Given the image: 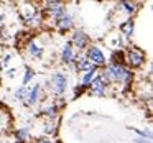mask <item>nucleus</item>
<instances>
[{
  "label": "nucleus",
  "mask_w": 153,
  "mask_h": 143,
  "mask_svg": "<svg viewBox=\"0 0 153 143\" xmlns=\"http://www.w3.org/2000/svg\"><path fill=\"white\" fill-rule=\"evenodd\" d=\"M84 56H86L87 61H89L92 66H96L97 69H99V67H104V66L107 64V56H105V53H104V51L100 50L99 46H96V44H92V46H87Z\"/></svg>",
  "instance_id": "obj_5"
},
{
  "label": "nucleus",
  "mask_w": 153,
  "mask_h": 143,
  "mask_svg": "<svg viewBox=\"0 0 153 143\" xmlns=\"http://www.w3.org/2000/svg\"><path fill=\"white\" fill-rule=\"evenodd\" d=\"M117 8H119L120 12H123V13L128 15V18H132V15H135V12L138 10V5H137L135 2H127V0H122V2L117 4Z\"/></svg>",
  "instance_id": "obj_15"
},
{
  "label": "nucleus",
  "mask_w": 153,
  "mask_h": 143,
  "mask_svg": "<svg viewBox=\"0 0 153 143\" xmlns=\"http://www.w3.org/2000/svg\"><path fill=\"white\" fill-rule=\"evenodd\" d=\"M43 132L46 133V135H53L54 132H56V119L53 120H46L43 125Z\"/></svg>",
  "instance_id": "obj_23"
},
{
  "label": "nucleus",
  "mask_w": 153,
  "mask_h": 143,
  "mask_svg": "<svg viewBox=\"0 0 153 143\" xmlns=\"http://www.w3.org/2000/svg\"><path fill=\"white\" fill-rule=\"evenodd\" d=\"M15 76H17V67H13V69H8V71H7V77H8V79H12V77L15 79Z\"/></svg>",
  "instance_id": "obj_28"
},
{
  "label": "nucleus",
  "mask_w": 153,
  "mask_h": 143,
  "mask_svg": "<svg viewBox=\"0 0 153 143\" xmlns=\"http://www.w3.org/2000/svg\"><path fill=\"white\" fill-rule=\"evenodd\" d=\"M107 87H109V84L105 82V81L102 79V76L100 74H97L96 77H94V81L87 86V90H89L91 96H96V97H104L107 94Z\"/></svg>",
  "instance_id": "obj_7"
},
{
  "label": "nucleus",
  "mask_w": 153,
  "mask_h": 143,
  "mask_svg": "<svg viewBox=\"0 0 153 143\" xmlns=\"http://www.w3.org/2000/svg\"><path fill=\"white\" fill-rule=\"evenodd\" d=\"M97 71H99V69L96 67V69H91V71H87V73H84L82 77H81V86L87 89V86H89V84L94 81V77L97 76Z\"/></svg>",
  "instance_id": "obj_20"
},
{
  "label": "nucleus",
  "mask_w": 153,
  "mask_h": 143,
  "mask_svg": "<svg viewBox=\"0 0 153 143\" xmlns=\"http://www.w3.org/2000/svg\"><path fill=\"white\" fill-rule=\"evenodd\" d=\"M27 54L30 58H33V59H41L45 54V46L41 43H38V41H30L27 44Z\"/></svg>",
  "instance_id": "obj_12"
},
{
  "label": "nucleus",
  "mask_w": 153,
  "mask_h": 143,
  "mask_svg": "<svg viewBox=\"0 0 153 143\" xmlns=\"http://www.w3.org/2000/svg\"><path fill=\"white\" fill-rule=\"evenodd\" d=\"M145 63H146V53L143 50H140V48H137V46H130L128 50L125 51V63L123 64H125L130 71L138 69V67H142Z\"/></svg>",
  "instance_id": "obj_2"
},
{
  "label": "nucleus",
  "mask_w": 153,
  "mask_h": 143,
  "mask_svg": "<svg viewBox=\"0 0 153 143\" xmlns=\"http://www.w3.org/2000/svg\"><path fill=\"white\" fill-rule=\"evenodd\" d=\"M18 12H20L22 18H23L27 23H30L35 17H38V8L35 7V4H31V2H23V4H20Z\"/></svg>",
  "instance_id": "obj_10"
},
{
  "label": "nucleus",
  "mask_w": 153,
  "mask_h": 143,
  "mask_svg": "<svg viewBox=\"0 0 153 143\" xmlns=\"http://www.w3.org/2000/svg\"><path fill=\"white\" fill-rule=\"evenodd\" d=\"M130 130H132V132H135L137 135H140V138H145V140H150V142H152V132H150V130H142V128H132V127H130Z\"/></svg>",
  "instance_id": "obj_25"
},
{
  "label": "nucleus",
  "mask_w": 153,
  "mask_h": 143,
  "mask_svg": "<svg viewBox=\"0 0 153 143\" xmlns=\"http://www.w3.org/2000/svg\"><path fill=\"white\" fill-rule=\"evenodd\" d=\"M109 44H110L112 48H115V50H122V46H123V38H122V35H120V33L112 35V40H109Z\"/></svg>",
  "instance_id": "obj_22"
},
{
  "label": "nucleus",
  "mask_w": 153,
  "mask_h": 143,
  "mask_svg": "<svg viewBox=\"0 0 153 143\" xmlns=\"http://www.w3.org/2000/svg\"><path fill=\"white\" fill-rule=\"evenodd\" d=\"M102 79L109 86L120 84V86H130L133 81V73L125 66V64H105L104 71L100 73Z\"/></svg>",
  "instance_id": "obj_1"
},
{
  "label": "nucleus",
  "mask_w": 153,
  "mask_h": 143,
  "mask_svg": "<svg viewBox=\"0 0 153 143\" xmlns=\"http://www.w3.org/2000/svg\"><path fill=\"white\" fill-rule=\"evenodd\" d=\"M54 27H56V31H58L59 35L68 33V31L73 30V27H74V18H73V15L66 12V13H64L63 17H61L59 20L56 21V25H54Z\"/></svg>",
  "instance_id": "obj_11"
},
{
  "label": "nucleus",
  "mask_w": 153,
  "mask_h": 143,
  "mask_svg": "<svg viewBox=\"0 0 153 143\" xmlns=\"http://www.w3.org/2000/svg\"><path fill=\"white\" fill-rule=\"evenodd\" d=\"M133 143H152V142H150V140H145V138H135Z\"/></svg>",
  "instance_id": "obj_29"
},
{
  "label": "nucleus",
  "mask_w": 153,
  "mask_h": 143,
  "mask_svg": "<svg viewBox=\"0 0 153 143\" xmlns=\"http://www.w3.org/2000/svg\"><path fill=\"white\" fill-rule=\"evenodd\" d=\"M107 61H110L109 64H123L125 63V51L123 50H114Z\"/></svg>",
  "instance_id": "obj_19"
},
{
  "label": "nucleus",
  "mask_w": 153,
  "mask_h": 143,
  "mask_svg": "<svg viewBox=\"0 0 153 143\" xmlns=\"http://www.w3.org/2000/svg\"><path fill=\"white\" fill-rule=\"evenodd\" d=\"M69 43H71L73 48H76V50H79V51H84V50H87V46H89L91 38L84 30H74Z\"/></svg>",
  "instance_id": "obj_6"
},
{
  "label": "nucleus",
  "mask_w": 153,
  "mask_h": 143,
  "mask_svg": "<svg viewBox=\"0 0 153 143\" xmlns=\"http://www.w3.org/2000/svg\"><path fill=\"white\" fill-rule=\"evenodd\" d=\"M68 87H69V79H68V74H64L63 71H56V73L51 74L50 77V89L53 92V96L61 97L66 94Z\"/></svg>",
  "instance_id": "obj_3"
},
{
  "label": "nucleus",
  "mask_w": 153,
  "mask_h": 143,
  "mask_svg": "<svg viewBox=\"0 0 153 143\" xmlns=\"http://www.w3.org/2000/svg\"><path fill=\"white\" fill-rule=\"evenodd\" d=\"M58 112H59V107H58L56 104H51V105H46V107L41 109L40 115H45L48 120H53L58 117Z\"/></svg>",
  "instance_id": "obj_17"
},
{
  "label": "nucleus",
  "mask_w": 153,
  "mask_h": 143,
  "mask_svg": "<svg viewBox=\"0 0 153 143\" xmlns=\"http://www.w3.org/2000/svg\"><path fill=\"white\" fill-rule=\"evenodd\" d=\"M74 66H76V71L77 73H87V71L91 69H96V66H92V64L87 61V58L84 56V54H79V56H76V61H74Z\"/></svg>",
  "instance_id": "obj_14"
},
{
  "label": "nucleus",
  "mask_w": 153,
  "mask_h": 143,
  "mask_svg": "<svg viewBox=\"0 0 153 143\" xmlns=\"http://www.w3.org/2000/svg\"><path fill=\"white\" fill-rule=\"evenodd\" d=\"M13 136H15V142L17 143H27L30 140V130L27 127H22V128H17L13 132Z\"/></svg>",
  "instance_id": "obj_18"
},
{
  "label": "nucleus",
  "mask_w": 153,
  "mask_h": 143,
  "mask_svg": "<svg viewBox=\"0 0 153 143\" xmlns=\"http://www.w3.org/2000/svg\"><path fill=\"white\" fill-rule=\"evenodd\" d=\"M35 76V71L31 69V67H25V73H23V79H22V86L27 87L28 84L31 82V79H33Z\"/></svg>",
  "instance_id": "obj_24"
},
{
  "label": "nucleus",
  "mask_w": 153,
  "mask_h": 143,
  "mask_svg": "<svg viewBox=\"0 0 153 143\" xmlns=\"http://www.w3.org/2000/svg\"><path fill=\"white\" fill-rule=\"evenodd\" d=\"M119 30H120L122 38L130 40V38L133 36V31H135V20H133V18H127L125 21H122V23L119 25Z\"/></svg>",
  "instance_id": "obj_13"
},
{
  "label": "nucleus",
  "mask_w": 153,
  "mask_h": 143,
  "mask_svg": "<svg viewBox=\"0 0 153 143\" xmlns=\"http://www.w3.org/2000/svg\"><path fill=\"white\" fill-rule=\"evenodd\" d=\"M0 66H2V64H0Z\"/></svg>",
  "instance_id": "obj_31"
},
{
  "label": "nucleus",
  "mask_w": 153,
  "mask_h": 143,
  "mask_svg": "<svg viewBox=\"0 0 153 143\" xmlns=\"http://www.w3.org/2000/svg\"><path fill=\"white\" fill-rule=\"evenodd\" d=\"M43 12L48 15V20H51L54 25H56V21L59 20L68 10H66V4H64V2L54 0V2H45Z\"/></svg>",
  "instance_id": "obj_4"
},
{
  "label": "nucleus",
  "mask_w": 153,
  "mask_h": 143,
  "mask_svg": "<svg viewBox=\"0 0 153 143\" xmlns=\"http://www.w3.org/2000/svg\"><path fill=\"white\" fill-rule=\"evenodd\" d=\"M12 58H13V56H12L10 53H8V54H5V56H4V59L0 61V64H2V66H8V64H10V61H12Z\"/></svg>",
  "instance_id": "obj_26"
},
{
  "label": "nucleus",
  "mask_w": 153,
  "mask_h": 143,
  "mask_svg": "<svg viewBox=\"0 0 153 143\" xmlns=\"http://www.w3.org/2000/svg\"><path fill=\"white\" fill-rule=\"evenodd\" d=\"M41 94H43V86H41L40 82L35 84L33 87H30L28 89V94H27V99H25V105L27 107H33L36 105L38 102L41 100Z\"/></svg>",
  "instance_id": "obj_8"
},
{
  "label": "nucleus",
  "mask_w": 153,
  "mask_h": 143,
  "mask_svg": "<svg viewBox=\"0 0 153 143\" xmlns=\"http://www.w3.org/2000/svg\"><path fill=\"white\" fill-rule=\"evenodd\" d=\"M28 89H30L28 86H27V87H25V86H20V87H18V89L13 92V97L18 100V102H25V99H27V94H28Z\"/></svg>",
  "instance_id": "obj_21"
},
{
  "label": "nucleus",
  "mask_w": 153,
  "mask_h": 143,
  "mask_svg": "<svg viewBox=\"0 0 153 143\" xmlns=\"http://www.w3.org/2000/svg\"><path fill=\"white\" fill-rule=\"evenodd\" d=\"M33 143H53L48 136H40V138H35Z\"/></svg>",
  "instance_id": "obj_27"
},
{
  "label": "nucleus",
  "mask_w": 153,
  "mask_h": 143,
  "mask_svg": "<svg viewBox=\"0 0 153 143\" xmlns=\"http://www.w3.org/2000/svg\"><path fill=\"white\" fill-rule=\"evenodd\" d=\"M4 20H5V15H4V13H2V12H0V25L4 23Z\"/></svg>",
  "instance_id": "obj_30"
},
{
  "label": "nucleus",
  "mask_w": 153,
  "mask_h": 143,
  "mask_svg": "<svg viewBox=\"0 0 153 143\" xmlns=\"http://www.w3.org/2000/svg\"><path fill=\"white\" fill-rule=\"evenodd\" d=\"M10 125H12L10 113H8L5 109H2V107H0V133L7 132V130L10 128Z\"/></svg>",
  "instance_id": "obj_16"
},
{
  "label": "nucleus",
  "mask_w": 153,
  "mask_h": 143,
  "mask_svg": "<svg viewBox=\"0 0 153 143\" xmlns=\"http://www.w3.org/2000/svg\"><path fill=\"white\" fill-rule=\"evenodd\" d=\"M59 59H61V63L66 64V66H71V64H74V61H76V51H74V48L71 46L69 41H66V43L61 46Z\"/></svg>",
  "instance_id": "obj_9"
}]
</instances>
